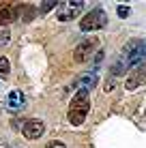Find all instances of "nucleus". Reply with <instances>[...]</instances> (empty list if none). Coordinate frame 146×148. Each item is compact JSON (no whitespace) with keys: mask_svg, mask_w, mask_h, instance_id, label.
Listing matches in <instances>:
<instances>
[{"mask_svg":"<svg viewBox=\"0 0 146 148\" xmlns=\"http://www.w3.org/2000/svg\"><path fill=\"white\" fill-rule=\"evenodd\" d=\"M9 108H13V110L24 108V95L19 92V90H13V92L9 95Z\"/></svg>","mask_w":146,"mask_h":148,"instance_id":"obj_10","label":"nucleus"},{"mask_svg":"<svg viewBox=\"0 0 146 148\" xmlns=\"http://www.w3.org/2000/svg\"><path fill=\"white\" fill-rule=\"evenodd\" d=\"M146 60V41H131V43L125 45L123 49V56H120V60L112 67V73L118 75V73H125L129 67H140Z\"/></svg>","mask_w":146,"mask_h":148,"instance_id":"obj_1","label":"nucleus"},{"mask_svg":"<svg viewBox=\"0 0 146 148\" xmlns=\"http://www.w3.org/2000/svg\"><path fill=\"white\" fill-rule=\"evenodd\" d=\"M84 11V2L82 0H75V2H60L58 4V19L60 22H67V19L77 17Z\"/></svg>","mask_w":146,"mask_h":148,"instance_id":"obj_4","label":"nucleus"},{"mask_svg":"<svg viewBox=\"0 0 146 148\" xmlns=\"http://www.w3.org/2000/svg\"><path fill=\"white\" fill-rule=\"evenodd\" d=\"M118 15H120V17H127V15H129V9H127V7H118Z\"/></svg>","mask_w":146,"mask_h":148,"instance_id":"obj_14","label":"nucleus"},{"mask_svg":"<svg viewBox=\"0 0 146 148\" xmlns=\"http://www.w3.org/2000/svg\"><path fill=\"white\" fill-rule=\"evenodd\" d=\"M95 47H97V39H88V41H84V43H80L77 47H75V52H73L75 62H84Z\"/></svg>","mask_w":146,"mask_h":148,"instance_id":"obj_6","label":"nucleus"},{"mask_svg":"<svg viewBox=\"0 0 146 148\" xmlns=\"http://www.w3.org/2000/svg\"><path fill=\"white\" fill-rule=\"evenodd\" d=\"M45 131L43 122L41 120H28L26 125H24V135L28 137V140H37V137H41Z\"/></svg>","mask_w":146,"mask_h":148,"instance_id":"obj_7","label":"nucleus"},{"mask_svg":"<svg viewBox=\"0 0 146 148\" xmlns=\"http://www.w3.org/2000/svg\"><path fill=\"white\" fill-rule=\"evenodd\" d=\"M60 2H49V0H45V2H41V11H49V9H54V7H58Z\"/></svg>","mask_w":146,"mask_h":148,"instance_id":"obj_12","label":"nucleus"},{"mask_svg":"<svg viewBox=\"0 0 146 148\" xmlns=\"http://www.w3.org/2000/svg\"><path fill=\"white\" fill-rule=\"evenodd\" d=\"M95 84H97V75H86V77H80L77 82H75V86H77L80 90H90V88H95Z\"/></svg>","mask_w":146,"mask_h":148,"instance_id":"obj_9","label":"nucleus"},{"mask_svg":"<svg viewBox=\"0 0 146 148\" xmlns=\"http://www.w3.org/2000/svg\"><path fill=\"white\" fill-rule=\"evenodd\" d=\"M144 79H146V69H144V67H138V69L131 73V77L127 79L125 88H127V90H133V88H138L140 84H144Z\"/></svg>","mask_w":146,"mask_h":148,"instance_id":"obj_8","label":"nucleus"},{"mask_svg":"<svg viewBox=\"0 0 146 148\" xmlns=\"http://www.w3.org/2000/svg\"><path fill=\"white\" fill-rule=\"evenodd\" d=\"M105 24H108V15H105L101 9H93L90 13H86V15L82 17L80 28H82L84 32H88V30H99V28H103Z\"/></svg>","mask_w":146,"mask_h":148,"instance_id":"obj_3","label":"nucleus"},{"mask_svg":"<svg viewBox=\"0 0 146 148\" xmlns=\"http://www.w3.org/2000/svg\"><path fill=\"white\" fill-rule=\"evenodd\" d=\"M7 37H9V32H2V34H0V41L4 43V41H7Z\"/></svg>","mask_w":146,"mask_h":148,"instance_id":"obj_15","label":"nucleus"},{"mask_svg":"<svg viewBox=\"0 0 146 148\" xmlns=\"http://www.w3.org/2000/svg\"><path fill=\"white\" fill-rule=\"evenodd\" d=\"M0 75H2V77L9 75V60L2 58V56H0Z\"/></svg>","mask_w":146,"mask_h":148,"instance_id":"obj_11","label":"nucleus"},{"mask_svg":"<svg viewBox=\"0 0 146 148\" xmlns=\"http://www.w3.org/2000/svg\"><path fill=\"white\" fill-rule=\"evenodd\" d=\"M45 148H67V146H64L62 142H49V144L45 146Z\"/></svg>","mask_w":146,"mask_h":148,"instance_id":"obj_13","label":"nucleus"},{"mask_svg":"<svg viewBox=\"0 0 146 148\" xmlns=\"http://www.w3.org/2000/svg\"><path fill=\"white\" fill-rule=\"evenodd\" d=\"M88 108H90L88 90H77L75 97L71 99V103H69V120H71V125H82L88 114Z\"/></svg>","mask_w":146,"mask_h":148,"instance_id":"obj_2","label":"nucleus"},{"mask_svg":"<svg viewBox=\"0 0 146 148\" xmlns=\"http://www.w3.org/2000/svg\"><path fill=\"white\" fill-rule=\"evenodd\" d=\"M19 15V7L15 2H0V24L7 26Z\"/></svg>","mask_w":146,"mask_h":148,"instance_id":"obj_5","label":"nucleus"}]
</instances>
